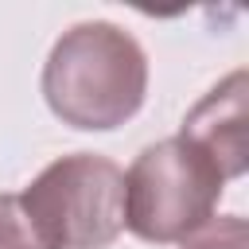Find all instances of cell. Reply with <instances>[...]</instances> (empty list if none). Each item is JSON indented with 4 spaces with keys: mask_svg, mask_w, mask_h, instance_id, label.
I'll return each mask as SVG.
<instances>
[{
    "mask_svg": "<svg viewBox=\"0 0 249 249\" xmlns=\"http://www.w3.org/2000/svg\"><path fill=\"white\" fill-rule=\"evenodd\" d=\"M245 245H249V230L241 214H222V218L214 214L179 241V249H245Z\"/></svg>",
    "mask_w": 249,
    "mask_h": 249,
    "instance_id": "cell-5",
    "label": "cell"
},
{
    "mask_svg": "<svg viewBox=\"0 0 249 249\" xmlns=\"http://www.w3.org/2000/svg\"><path fill=\"white\" fill-rule=\"evenodd\" d=\"M222 167L179 132L148 144L124 171V230L148 245H171L214 218L226 195Z\"/></svg>",
    "mask_w": 249,
    "mask_h": 249,
    "instance_id": "cell-2",
    "label": "cell"
},
{
    "mask_svg": "<svg viewBox=\"0 0 249 249\" xmlns=\"http://www.w3.org/2000/svg\"><path fill=\"white\" fill-rule=\"evenodd\" d=\"M19 206L43 249H105L124 230V171L97 152L51 160Z\"/></svg>",
    "mask_w": 249,
    "mask_h": 249,
    "instance_id": "cell-3",
    "label": "cell"
},
{
    "mask_svg": "<svg viewBox=\"0 0 249 249\" xmlns=\"http://www.w3.org/2000/svg\"><path fill=\"white\" fill-rule=\"evenodd\" d=\"M47 109L78 132H113L144 109L148 54L132 31L109 19L66 27L43 62Z\"/></svg>",
    "mask_w": 249,
    "mask_h": 249,
    "instance_id": "cell-1",
    "label": "cell"
},
{
    "mask_svg": "<svg viewBox=\"0 0 249 249\" xmlns=\"http://www.w3.org/2000/svg\"><path fill=\"white\" fill-rule=\"evenodd\" d=\"M183 140L202 148L226 179H241L249 167V148H245V70H233L222 78L210 93L195 101V109L183 117L179 128Z\"/></svg>",
    "mask_w": 249,
    "mask_h": 249,
    "instance_id": "cell-4",
    "label": "cell"
},
{
    "mask_svg": "<svg viewBox=\"0 0 249 249\" xmlns=\"http://www.w3.org/2000/svg\"><path fill=\"white\" fill-rule=\"evenodd\" d=\"M0 249H43V241L35 237L19 206V195H8V191H0Z\"/></svg>",
    "mask_w": 249,
    "mask_h": 249,
    "instance_id": "cell-6",
    "label": "cell"
}]
</instances>
